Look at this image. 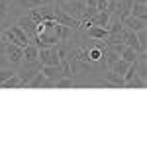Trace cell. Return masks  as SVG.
I'll return each instance as SVG.
<instances>
[{
  "instance_id": "4fadbf2b",
  "label": "cell",
  "mask_w": 147,
  "mask_h": 147,
  "mask_svg": "<svg viewBox=\"0 0 147 147\" xmlns=\"http://www.w3.org/2000/svg\"><path fill=\"white\" fill-rule=\"evenodd\" d=\"M137 55H139V53H137L136 49H131V47H127V45H125L124 51L120 53V57H122L124 61H127V63H136V61H137Z\"/></svg>"
},
{
  "instance_id": "8fae6325",
  "label": "cell",
  "mask_w": 147,
  "mask_h": 147,
  "mask_svg": "<svg viewBox=\"0 0 147 147\" xmlns=\"http://www.w3.org/2000/svg\"><path fill=\"white\" fill-rule=\"evenodd\" d=\"M0 88H22L20 77H18V75H12L10 79L2 80V82H0Z\"/></svg>"
},
{
  "instance_id": "e0dca14e",
  "label": "cell",
  "mask_w": 147,
  "mask_h": 147,
  "mask_svg": "<svg viewBox=\"0 0 147 147\" xmlns=\"http://www.w3.org/2000/svg\"><path fill=\"white\" fill-rule=\"evenodd\" d=\"M12 75H16V69H12V67L0 69V82H2V80H6V79H10Z\"/></svg>"
},
{
  "instance_id": "6da1fadb",
  "label": "cell",
  "mask_w": 147,
  "mask_h": 147,
  "mask_svg": "<svg viewBox=\"0 0 147 147\" xmlns=\"http://www.w3.org/2000/svg\"><path fill=\"white\" fill-rule=\"evenodd\" d=\"M37 61L41 65H59L61 57L57 51V45H49V47H39V53H37Z\"/></svg>"
},
{
  "instance_id": "5bb4252c",
  "label": "cell",
  "mask_w": 147,
  "mask_h": 147,
  "mask_svg": "<svg viewBox=\"0 0 147 147\" xmlns=\"http://www.w3.org/2000/svg\"><path fill=\"white\" fill-rule=\"evenodd\" d=\"M124 88H137V90H143V88H145V80H141L136 75L131 80H127V82L124 84Z\"/></svg>"
},
{
  "instance_id": "ac0fdd59",
  "label": "cell",
  "mask_w": 147,
  "mask_h": 147,
  "mask_svg": "<svg viewBox=\"0 0 147 147\" xmlns=\"http://www.w3.org/2000/svg\"><path fill=\"white\" fill-rule=\"evenodd\" d=\"M137 75V71H136V63H129V67H127V71L124 73V80L127 82V80H131L134 77Z\"/></svg>"
},
{
  "instance_id": "44dd1931",
  "label": "cell",
  "mask_w": 147,
  "mask_h": 147,
  "mask_svg": "<svg viewBox=\"0 0 147 147\" xmlns=\"http://www.w3.org/2000/svg\"><path fill=\"white\" fill-rule=\"evenodd\" d=\"M57 4H65V2H71V0H55Z\"/></svg>"
},
{
  "instance_id": "30bf717a",
  "label": "cell",
  "mask_w": 147,
  "mask_h": 147,
  "mask_svg": "<svg viewBox=\"0 0 147 147\" xmlns=\"http://www.w3.org/2000/svg\"><path fill=\"white\" fill-rule=\"evenodd\" d=\"M10 30H12V34L16 35L18 39H20V43H22V47H26L28 43H32V39H30V35L24 32L22 28L18 26V24H14V26H10Z\"/></svg>"
},
{
  "instance_id": "3957f363",
  "label": "cell",
  "mask_w": 147,
  "mask_h": 147,
  "mask_svg": "<svg viewBox=\"0 0 147 147\" xmlns=\"http://www.w3.org/2000/svg\"><path fill=\"white\" fill-rule=\"evenodd\" d=\"M51 32L59 37V41H69V39H73V37H75V32H77V30H73V28H69V26H63V24L53 22Z\"/></svg>"
},
{
  "instance_id": "8992f818",
  "label": "cell",
  "mask_w": 147,
  "mask_h": 147,
  "mask_svg": "<svg viewBox=\"0 0 147 147\" xmlns=\"http://www.w3.org/2000/svg\"><path fill=\"white\" fill-rule=\"evenodd\" d=\"M124 22V26L127 28V30H131V32H139V30H143L147 24H145V20H141V18H136V16H127V18H124L122 20Z\"/></svg>"
},
{
  "instance_id": "9a60e30c",
  "label": "cell",
  "mask_w": 147,
  "mask_h": 147,
  "mask_svg": "<svg viewBox=\"0 0 147 147\" xmlns=\"http://www.w3.org/2000/svg\"><path fill=\"white\" fill-rule=\"evenodd\" d=\"M136 35H137V41H139V45H141V51L145 53V51H147V28H143V30L136 32Z\"/></svg>"
},
{
  "instance_id": "52a82bcc",
  "label": "cell",
  "mask_w": 147,
  "mask_h": 147,
  "mask_svg": "<svg viewBox=\"0 0 147 147\" xmlns=\"http://www.w3.org/2000/svg\"><path fill=\"white\" fill-rule=\"evenodd\" d=\"M147 0H134V4H131V16H136V18H141V20H145L147 18Z\"/></svg>"
},
{
  "instance_id": "9c48e42d",
  "label": "cell",
  "mask_w": 147,
  "mask_h": 147,
  "mask_svg": "<svg viewBox=\"0 0 147 147\" xmlns=\"http://www.w3.org/2000/svg\"><path fill=\"white\" fill-rule=\"evenodd\" d=\"M45 75L41 73V71H37L32 79L28 80V84H26V88H43L45 86Z\"/></svg>"
},
{
  "instance_id": "5b68a950",
  "label": "cell",
  "mask_w": 147,
  "mask_h": 147,
  "mask_svg": "<svg viewBox=\"0 0 147 147\" xmlns=\"http://www.w3.org/2000/svg\"><path fill=\"white\" fill-rule=\"evenodd\" d=\"M86 35L94 39V41H104L108 37V30L106 28H100V26H88L86 28Z\"/></svg>"
},
{
  "instance_id": "d6986e66",
  "label": "cell",
  "mask_w": 147,
  "mask_h": 147,
  "mask_svg": "<svg viewBox=\"0 0 147 147\" xmlns=\"http://www.w3.org/2000/svg\"><path fill=\"white\" fill-rule=\"evenodd\" d=\"M4 67H10V61H8L4 51H0V69H4Z\"/></svg>"
},
{
  "instance_id": "7c38bea8",
  "label": "cell",
  "mask_w": 147,
  "mask_h": 147,
  "mask_svg": "<svg viewBox=\"0 0 147 147\" xmlns=\"http://www.w3.org/2000/svg\"><path fill=\"white\" fill-rule=\"evenodd\" d=\"M127 67H129V63H127V61H124V59L120 57L116 63H112V65H110V71H114V73H118V75H122V77H124V73L127 71Z\"/></svg>"
},
{
  "instance_id": "ba28073f",
  "label": "cell",
  "mask_w": 147,
  "mask_h": 147,
  "mask_svg": "<svg viewBox=\"0 0 147 147\" xmlns=\"http://www.w3.org/2000/svg\"><path fill=\"white\" fill-rule=\"evenodd\" d=\"M37 53H39V49H37L34 43H28V45L24 47L22 61H24V63H35V61H37Z\"/></svg>"
},
{
  "instance_id": "277c9868",
  "label": "cell",
  "mask_w": 147,
  "mask_h": 147,
  "mask_svg": "<svg viewBox=\"0 0 147 147\" xmlns=\"http://www.w3.org/2000/svg\"><path fill=\"white\" fill-rule=\"evenodd\" d=\"M125 80L122 75H118V73H114V71H106V75H104V86L106 88H124Z\"/></svg>"
},
{
  "instance_id": "7a4b0ae2",
  "label": "cell",
  "mask_w": 147,
  "mask_h": 147,
  "mask_svg": "<svg viewBox=\"0 0 147 147\" xmlns=\"http://www.w3.org/2000/svg\"><path fill=\"white\" fill-rule=\"evenodd\" d=\"M4 53L8 57L10 65H22V57H24V49L16 43H4Z\"/></svg>"
},
{
  "instance_id": "7402d4cb",
  "label": "cell",
  "mask_w": 147,
  "mask_h": 147,
  "mask_svg": "<svg viewBox=\"0 0 147 147\" xmlns=\"http://www.w3.org/2000/svg\"><path fill=\"white\" fill-rule=\"evenodd\" d=\"M0 34H2V28H0ZM0 45H2V41H0Z\"/></svg>"
},
{
  "instance_id": "2e32d148",
  "label": "cell",
  "mask_w": 147,
  "mask_h": 147,
  "mask_svg": "<svg viewBox=\"0 0 147 147\" xmlns=\"http://www.w3.org/2000/svg\"><path fill=\"white\" fill-rule=\"evenodd\" d=\"M55 88H73V79L61 77L59 80H55Z\"/></svg>"
},
{
  "instance_id": "ffe728a7",
  "label": "cell",
  "mask_w": 147,
  "mask_h": 147,
  "mask_svg": "<svg viewBox=\"0 0 147 147\" xmlns=\"http://www.w3.org/2000/svg\"><path fill=\"white\" fill-rule=\"evenodd\" d=\"M55 0H39V6H47V4H53Z\"/></svg>"
}]
</instances>
